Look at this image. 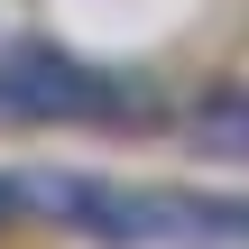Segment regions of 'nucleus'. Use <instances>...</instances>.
Listing matches in <instances>:
<instances>
[{
    "instance_id": "obj_1",
    "label": "nucleus",
    "mask_w": 249,
    "mask_h": 249,
    "mask_svg": "<svg viewBox=\"0 0 249 249\" xmlns=\"http://www.w3.org/2000/svg\"><path fill=\"white\" fill-rule=\"evenodd\" d=\"M37 120H148V92L120 74H92L74 55H9L0 65V129Z\"/></svg>"
},
{
    "instance_id": "obj_2",
    "label": "nucleus",
    "mask_w": 249,
    "mask_h": 249,
    "mask_svg": "<svg viewBox=\"0 0 249 249\" xmlns=\"http://www.w3.org/2000/svg\"><path fill=\"white\" fill-rule=\"evenodd\" d=\"M185 139L203 157H249V92H203L185 111Z\"/></svg>"
},
{
    "instance_id": "obj_3",
    "label": "nucleus",
    "mask_w": 249,
    "mask_h": 249,
    "mask_svg": "<svg viewBox=\"0 0 249 249\" xmlns=\"http://www.w3.org/2000/svg\"><path fill=\"white\" fill-rule=\"evenodd\" d=\"M18 203H28V194H18V185H9V176H0V222H9V213H18Z\"/></svg>"
}]
</instances>
